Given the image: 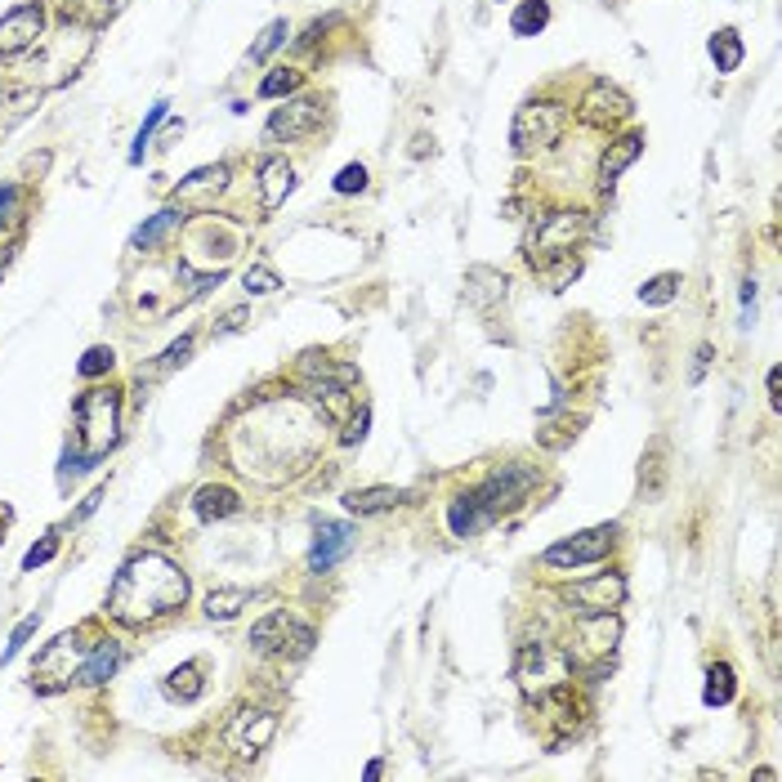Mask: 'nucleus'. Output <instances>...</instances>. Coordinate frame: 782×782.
Here are the masks:
<instances>
[{"label": "nucleus", "mask_w": 782, "mask_h": 782, "mask_svg": "<svg viewBox=\"0 0 782 782\" xmlns=\"http://www.w3.org/2000/svg\"><path fill=\"white\" fill-rule=\"evenodd\" d=\"M184 599H188V572L175 559L157 555V550H143L117 572V581L108 590V613L121 626H152L161 617L179 613Z\"/></svg>", "instance_id": "f257e3e1"}, {"label": "nucleus", "mask_w": 782, "mask_h": 782, "mask_svg": "<svg viewBox=\"0 0 782 782\" xmlns=\"http://www.w3.org/2000/svg\"><path fill=\"white\" fill-rule=\"evenodd\" d=\"M76 447H81L76 456L68 452L72 474L117 447V394H112V389H90V394H81V403H76Z\"/></svg>", "instance_id": "f03ea898"}, {"label": "nucleus", "mask_w": 782, "mask_h": 782, "mask_svg": "<svg viewBox=\"0 0 782 782\" xmlns=\"http://www.w3.org/2000/svg\"><path fill=\"white\" fill-rule=\"evenodd\" d=\"M532 488H537V470H532V465H523V461H514V465H501V470H492L474 492H465V501H470L474 519H479V528H483V523L501 519L505 510H514V505L528 501Z\"/></svg>", "instance_id": "7ed1b4c3"}, {"label": "nucleus", "mask_w": 782, "mask_h": 782, "mask_svg": "<svg viewBox=\"0 0 782 782\" xmlns=\"http://www.w3.org/2000/svg\"><path fill=\"white\" fill-rule=\"evenodd\" d=\"M304 376H309V398L322 407V416H331V421H345L349 412H354V367H336V362H327L318 354L304 358Z\"/></svg>", "instance_id": "20e7f679"}, {"label": "nucleus", "mask_w": 782, "mask_h": 782, "mask_svg": "<svg viewBox=\"0 0 782 782\" xmlns=\"http://www.w3.org/2000/svg\"><path fill=\"white\" fill-rule=\"evenodd\" d=\"M568 126V112L559 103H523L519 117H514V130H510V143L519 157H532V152H546L555 148L559 135Z\"/></svg>", "instance_id": "39448f33"}, {"label": "nucleus", "mask_w": 782, "mask_h": 782, "mask_svg": "<svg viewBox=\"0 0 782 782\" xmlns=\"http://www.w3.org/2000/svg\"><path fill=\"white\" fill-rule=\"evenodd\" d=\"M581 233H586V215L581 211H555V215L537 219V228H532V237H528V260L537 264V269H546L559 255H572Z\"/></svg>", "instance_id": "423d86ee"}, {"label": "nucleus", "mask_w": 782, "mask_h": 782, "mask_svg": "<svg viewBox=\"0 0 782 782\" xmlns=\"http://www.w3.org/2000/svg\"><path fill=\"white\" fill-rule=\"evenodd\" d=\"M622 640V622L613 613H581L577 635L568 644V662H604Z\"/></svg>", "instance_id": "0eeeda50"}, {"label": "nucleus", "mask_w": 782, "mask_h": 782, "mask_svg": "<svg viewBox=\"0 0 782 782\" xmlns=\"http://www.w3.org/2000/svg\"><path fill=\"white\" fill-rule=\"evenodd\" d=\"M251 648L255 653H286L291 648L295 657H304L313 648V631L304 622H295L291 613H269L251 626Z\"/></svg>", "instance_id": "6e6552de"}, {"label": "nucleus", "mask_w": 782, "mask_h": 782, "mask_svg": "<svg viewBox=\"0 0 782 782\" xmlns=\"http://www.w3.org/2000/svg\"><path fill=\"white\" fill-rule=\"evenodd\" d=\"M322 117H327L322 99H291V103H282V108L269 117V126H264V139H269V143L309 139V135H318V130H322Z\"/></svg>", "instance_id": "1a4fd4ad"}, {"label": "nucleus", "mask_w": 782, "mask_h": 782, "mask_svg": "<svg viewBox=\"0 0 782 782\" xmlns=\"http://www.w3.org/2000/svg\"><path fill=\"white\" fill-rule=\"evenodd\" d=\"M613 541H617V528H613V523H604V528H590V532H581V537L550 546L546 550V564L550 568H586V564H599V559L613 550Z\"/></svg>", "instance_id": "9d476101"}, {"label": "nucleus", "mask_w": 782, "mask_h": 782, "mask_svg": "<svg viewBox=\"0 0 782 782\" xmlns=\"http://www.w3.org/2000/svg\"><path fill=\"white\" fill-rule=\"evenodd\" d=\"M41 32H45V9L36 5V0L9 9V14L0 18V59H14V54L32 50Z\"/></svg>", "instance_id": "9b49d317"}, {"label": "nucleus", "mask_w": 782, "mask_h": 782, "mask_svg": "<svg viewBox=\"0 0 782 782\" xmlns=\"http://www.w3.org/2000/svg\"><path fill=\"white\" fill-rule=\"evenodd\" d=\"M564 599L577 604V613H613L626 599V581L617 577V572H604V577H590V581H572L564 590Z\"/></svg>", "instance_id": "f8f14e48"}, {"label": "nucleus", "mask_w": 782, "mask_h": 782, "mask_svg": "<svg viewBox=\"0 0 782 782\" xmlns=\"http://www.w3.org/2000/svg\"><path fill=\"white\" fill-rule=\"evenodd\" d=\"M273 733H278V711H242L228 724V747L237 756H260L273 742Z\"/></svg>", "instance_id": "ddd939ff"}, {"label": "nucleus", "mask_w": 782, "mask_h": 782, "mask_svg": "<svg viewBox=\"0 0 782 782\" xmlns=\"http://www.w3.org/2000/svg\"><path fill=\"white\" fill-rule=\"evenodd\" d=\"M626 117H631V99L613 81H595L586 90V99H581V121L586 126H617Z\"/></svg>", "instance_id": "4468645a"}, {"label": "nucleus", "mask_w": 782, "mask_h": 782, "mask_svg": "<svg viewBox=\"0 0 782 782\" xmlns=\"http://www.w3.org/2000/svg\"><path fill=\"white\" fill-rule=\"evenodd\" d=\"M349 550H354V528H349V523H322L318 537H313V550H309V568L313 572L336 568Z\"/></svg>", "instance_id": "2eb2a0df"}, {"label": "nucleus", "mask_w": 782, "mask_h": 782, "mask_svg": "<svg viewBox=\"0 0 782 782\" xmlns=\"http://www.w3.org/2000/svg\"><path fill=\"white\" fill-rule=\"evenodd\" d=\"M117 666H121V644L117 640H94L90 648H85V657H81V666H76L72 684H103V680H112Z\"/></svg>", "instance_id": "dca6fc26"}, {"label": "nucleus", "mask_w": 782, "mask_h": 782, "mask_svg": "<svg viewBox=\"0 0 782 782\" xmlns=\"http://www.w3.org/2000/svg\"><path fill=\"white\" fill-rule=\"evenodd\" d=\"M291 188H295L291 161H286V157H264V166H260V206H264V211H278L286 197H291Z\"/></svg>", "instance_id": "f3484780"}, {"label": "nucleus", "mask_w": 782, "mask_h": 782, "mask_svg": "<svg viewBox=\"0 0 782 782\" xmlns=\"http://www.w3.org/2000/svg\"><path fill=\"white\" fill-rule=\"evenodd\" d=\"M640 152H644V135H635V130H631V135H622V139H613V143H608V152L599 157V184L613 188L617 175H622V170L631 166Z\"/></svg>", "instance_id": "a211bd4d"}, {"label": "nucleus", "mask_w": 782, "mask_h": 782, "mask_svg": "<svg viewBox=\"0 0 782 782\" xmlns=\"http://www.w3.org/2000/svg\"><path fill=\"white\" fill-rule=\"evenodd\" d=\"M179 224H184V206H166V211H157L135 237H130V246H135V251H152V246L166 242V237L175 233Z\"/></svg>", "instance_id": "6ab92c4d"}, {"label": "nucleus", "mask_w": 782, "mask_h": 782, "mask_svg": "<svg viewBox=\"0 0 782 782\" xmlns=\"http://www.w3.org/2000/svg\"><path fill=\"white\" fill-rule=\"evenodd\" d=\"M206 662L197 657V662H184V666H175V671L166 675V693L170 698H179V702H193V698H202V689H206Z\"/></svg>", "instance_id": "aec40b11"}, {"label": "nucleus", "mask_w": 782, "mask_h": 782, "mask_svg": "<svg viewBox=\"0 0 782 782\" xmlns=\"http://www.w3.org/2000/svg\"><path fill=\"white\" fill-rule=\"evenodd\" d=\"M193 505L206 523H215V519H233V514L242 510V497H237L233 488H202L193 497Z\"/></svg>", "instance_id": "412c9836"}, {"label": "nucleus", "mask_w": 782, "mask_h": 782, "mask_svg": "<svg viewBox=\"0 0 782 782\" xmlns=\"http://www.w3.org/2000/svg\"><path fill=\"white\" fill-rule=\"evenodd\" d=\"M403 501V492L398 488H362V492H349L345 497V510L349 514H385V510H394V505Z\"/></svg>", "instance_id": "4be33fe9"}, {"label": "nucleus", "mask_w": 782, "mask_h": 782, "mask_svg": "<svg viewBox=\"0 0 782 782\" xmlns=\"http://www.w3.org/2000/svg\"><path fill=\"white\" fill-rule=\"evenodd\" d=\"M711 63H715V72H738V63H742V36L733 32V27H720V32L711 36Z\"/></svg>", "instance_id": "5701e85b"}, {"label": "nucleus", "mask_w": 782, "mask_h": 782, "mask_svg": "<svg viewBox=\"0 0 782 782\" xmlns=\"http://www.w3.org/2000/svg\"><path fill=\"white\" fill-rule=\"evenodd\" d=\"M251 590H228V586H219V590H211V595H206V617H211V622H233L237 613H242L246 604H251Z\"/></svg>", "instance_id": "b1692460"}, {"label": "nucleus", "mask_w": 782, "mask_h": 782, "mask_svg": "<svg viewBox=\"0 0 782 782\" xmlns=\"http://www.w3.org/2000/svg\"><path fill=\"white\" fill-rule=\"evenodd\" d=\"M546 23H550V0H523L510 18V32L514 36H537V32H546Z\"/></svg>", "instance_id": "393cba45"}, {"label": "nucleus", "mask_w": 782, "mask_h": 782, "mask_svg": "<svg viewBox=\"0 0 782 782\" xmlns=\"http://www.w3.org/2000/svg\"><path fill=\"white\" fill-rule=\"evenodd\" d=\"M733 666H724V662H715L711 671H707V689H702V702L707 707H724V702H733Z\"/></svg>", "instance_id": "a878e982"}, {"label": "nucleus", "mask_w": 782, "mask_h": 782, "mask_svg": "<svg viewBox=\"0 0 782 782\" xmlns=\"http://www.w3.org/2000/svg\"><path fill=\"white\" fill-rule=\"evenodd\" d=\"M675 295H680V273H657V278H648V282L640 286V300L653 304V309L671 304Z\"/></svg>", "instance_id": "bb28decb"}, {"label": "nucleus", "mask_w": 782, "mask_h": 782, "mask_svg": "<svg viewBox=\"0 0 782 782\" xmlns=\"http://www.w3.org/2000/svg\"><path fill=\"white\" fill-rule=\"evenodd\" d=\"M228 179V166H202L175 188V197H193V193H206V188H224Z\"/></svg>", "instance_id": "cd10ccee"}, {"label": "nucleus", "mask_w": 782, "mask_h": 782, "mask_svg": "<svg viewBox=\"0 0 782 782\" xmlns=\"http://www.w3.org/2000/svg\"><path fill=\"white\" fill-rule=\"evenodd\" d=\"M300 81H304V72H295V68H273V72L260 81V99H282V94L300 90Z\"/></svg>", "instance_id": "c85d7f7f"}, {"label": "nucleus", "mask_w": 782, "mask_h": 782, "mask_svg": "<svg viewBox=\"0 0 782 782\" xmlns=\"http://www.w3.org/2000/svg\"><path fill=\"white\" fill-rule=\"evenodd\" d=\"M286 36H291V27H286V18H273V23L264 27V36H260V41L251 45V63H264V59H269V54H273V50H278V45L286 41Z\"/></svg>", "instance_id": "c756f323"}, {"label": "nucleus", "mask_w": 782, "mask_h": 782, "mask_svg": "<svg viewBox=\"0 0 782 782\" xmlns=\"http://www.w3.org/2000/svg\"><path fill=\"white\" fill-rule=\"evenodd\" d=\"M18 219H23V188L5 184L0 188V228H14Z\"/></svg>", "instance_id": "7c9ffc66"}, {"label": "nucleus", "mask_w": 782, "mask_h": 782, "mask_svg": "<svg viewBox=\"0 0 782 782\" xmlns=\"http://www.w3.org/2000/svg\"><path fill=\"white\" fill-rule=\"evenodd\" d=\"M36 626H41V613H32V617H23V622L14 626V635H9V644H5V653H0V662H14L18 653H23V644L36 635Z\"/></svg>", "instance_id": "2f4dec72"}, {"label": "nucleus", "mask_w": 782, "mask_h": 782, "mask_svg": "<svg viewBox=\"0 0 782 782\" xmlns=\"http://www.w3.org/2000/svg\"><path fill=\"white\" fill-rule=\"evenodd\" d=\"M246 291H251V295H273V291H278V286H282V278H278V273H273V269H264V264H255V269H246Z\"/></svg>", "instance_id": "473e14b6"}, {"label": "nucleus", "mask_w": 782, "mask_h": 782, "mask_svg": "<svg viewBox=\"0 0 782 782\" xmlns=\"http://www.w3.org/2000/svg\"><path fill=\"white\" fill-rule=\"evenodd\" d=\"M166 108H170L166 99H157V103H152L148 121H143V130H139V135H135V152H130V161H143V148H148V139H152V130H157V121L166 117Z\"/></svg>", "instance_id": "72a5a7b5"}, {"label": "nucleus", "mask_w": 782, "mask_h": 782, "mask_svg": "<svg viewBox=\"0 0 782 782\" xmlns=\"http://www.w3.org/2000/svg\"><path fill=\"white\" fill-rule=\"evenodd\" d=\"M54 555H59V537H54V532H45V541H41V546H32V550H27V555H23V572H36L41 564H50Z\"/></svg>", "instance_id": "f704fd0d"}, {"label": "nucleus", "mask_w": 782, "mask_h": 782, "mask_svg": "<svg viewBox=\"0 0 782 782\" xmlns=\"http://www.w3.org/2000/svg\"><path fill=\"white\" fill-rule=\"evenodd\" d=\"M112 362H117V354H112L108 345H94L90 354L81 358V376H103V371H112Z\"/></svg>", "instance_id": "c9c22d12"}, {"label": "nucleus", "mask_w": 782, "mask_h": 782, "mask_svg": "<svg viewBox=\"0 0 782 782\" xmlns=\"http://www.w3.org/2000/svg\"><path fill=\"white\" fill-rule=\"evenodd\" d=\"M188 354H193V336H179L175 345L161 354V362H157V371H175L179 362H188Z\"/></svg>", "instance_id": "e433bc0d"}, {"label": "nucleus", "mask_w": 782, "mask_h": 782, "mask_svg": "<svg viewBox=\"0 0 782 782\" xmlns=\"http://www.w3.org/2000/svg\"><path fill=\"white\" fill-rule=\"evenodd\" d=\"M367 188V166H345L336 175V193H362Z\"/></svg>", "instance_id": "4c0bfd02"}, {"label": "nucleus", "mask_w": 782, "mask_h": 782, "mask_svg": "<svg viewBox=\"0 0 782 782\" xmlns=\"http://www.w3.org/2000/svg\"><path fill=\"white\" fill-rule=\"evenodd\" d=\"M367 421H371V412H367V407H362V412H358V421H354V425H349V434H345V443H362V434H367Z\"/></svg>", "instance_id": "58836bf2"}, {"label": "nucleus", "mask_w": 782, "mask_h": 782, "mask_svg": "<svg viewBox=\"0 0 782 782\" xmlns=\"http://www.w3.org/2000/svg\"><path fill=\"white\" fill-rule=\"evenodd\" d=\"M778 385H782V371L774 367V371H769V403H774V407L782 403V398H778Z\"/></svg>", "instance_id": "ea45409f"}, {"label": "nucleus", "mask_w": 782, "mask_h": 782, "mask_svg": "<svg viewBox=\"0 0 782 782\" xmlns=\"http://www.w3.org/2000/svg\"><path fill=\"white\" fill-rule=\"evenodd\" d=\"M9 523H14V510H9V505L0 501V541H5V528H9Z\"/></svg>", "instance_id": "a19ab883"}, {"label": "nucleus", "mask_w": 782, "mask_h": 782, "mask_svg": "<svg viewBox=\"0 0 782 782\" xmlns=\"http://www.w3.org/2000/svg\"><path fill=\"white\" fill-rule=\"evenodd\" d=\"M5 264H9V251H5V255H0V269H5Z\"/></svg>", "instance_id": "79ce46f5"}]
</instances>
